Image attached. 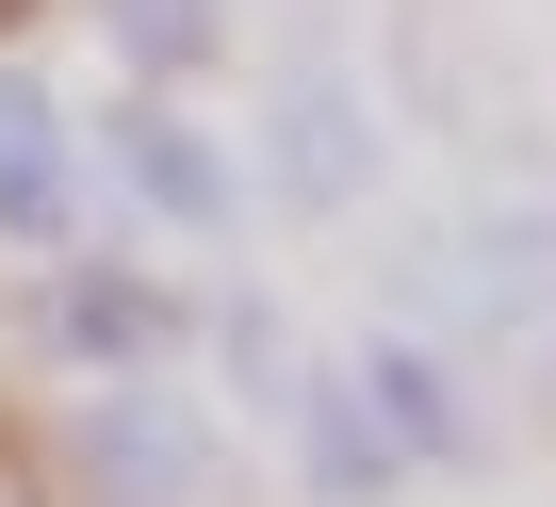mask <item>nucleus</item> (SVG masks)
<instances>
[{"mask_svg": "<svg viewBox=\"0 0 556 507\" xmlns=\"http://www.w3.org/2000/svg\"><path fill=\"white\" fill-rule=\"evenodd\" d=\"M66 474H83V507H213L229 442H213V409L164 393V377H83V409H66Z\"/></svg>", "mask_w": 556, "mask_h": 507, "instance_id": "f257e3e1", "label": "nucleus"}, {"mask_svg": "<svg viewBox=\"0 0 556 507\" xmlns=\"http://www.w3.org/2000/svg\"><path fill=\"white\" fill-rule=\"evenodd\" d=\"M83 148H99V180H115L148 229H180V245H229V229H245V148H229L213 115H180L164 83H131Z\"/></svg>", "mask_w": 556, "mask_h": 507, "instance_id": "f03ea898", "label": "nucleus"}, {"mask_svg": "<svg viewBox=\"0 0 556 507\" xmlns=\"http://www.w3.org/2000/svg\"><path fill=\"white\" fill-rule=\"evenodd\" d=\"M262 197L278 213H361L377 197V99L344 66H295V83L262 99Z\"/></svg>", "mask_w": 556, "mask_h": 507, "instance_id": "7ed1b4c3", "label": "nucleus"}, {"mask_svg": "<svg viewBox=\"0 0 556 507\" xmlns=\"http://www.w3.org/2000/svg\"><path fill=\"white\" fill-rule=\"evenodd\" d=\"M83 180H99L83 115L34 66H0V245H17V263H66V245H83Z\"/></svg>", "mask_w": 556, "mask_h": 507, "instance_id": "20e7f679", "label": "nucleus"}, {"mask_svg": "<svg viewBox=\"0 0 556 507\" xmlns=\"http://www.w3.org/2000/svg\"><path fill=\"white\" fill-rule=\"evenodd\" d=\"M458 295L523 377H556V213H475L458 229Z\"/></svg>", "mask_w": 556, "mask_h": 507, "instance_id": "39448f33", "label": "nucleus"}, {"mask_svg": "<svg viewBox=\"0 0 556 507\" xmlns=\"http://www.w3.org/2000/svg\"><path fill=\"white\" fill-rule=\"evenodd\" d=\"M344 377L377 393V426H393V458H409V474H475V458H491V426H475V377H458L442 344H361Z\"/></svg>", "mask_w": 556, "mask_h": 507, "instance_id": "423d86ee", "label": "nucleus"}, {"mask_svg": "<svg viewBox=\"0 0 556 507\" xmlns=\"http://www.w3.org/2000/svg\"><path fill=\"white\" fill-rule=\"evenodd\" d=\"M164 328H180V295H164L148 263H50V344H66L83 377H148Z\"/></svg>", "mask_w": 556, "mask_h": 507, "instance_id": "0eeeda50", "label": "nucleus"}, {"mask_svg": "<svg viewBox=\"0 0 556 507\" xmlns=\"http://www.w3.org/2000/svg\"><path fill=\"white\" fill-rule=\"evenodd\" d=\"M278 409H295V458H312L328 507H393V491H409V458H393V426H377V393H361L344 360H312Z\"/></svg>", "mask_w": 556, "mask_h": 507, "instance_id": "6e6552de", "label": "nucleus"}, {"mask_svg": "<svg viewBox=\"0 0 556 507\" xmlns=\"http://www.w3.org/2000/svg\"><path fill=\"white\" fill-rule=\"evenodd\" d=\"M99 17H115V66H131V83H164V99L229 50V17H213V0H99Z\"/></svg>", "mask_w": 556, "mask_h": 507, "instance_id": "1a4fd4ad", "label": "nucleus"}, {"mask_svg": "<svg viewBox=\"0 0 556 507\" xmlns=\"http://www.w3.org/2000/svg\"><path fill=\"white\" fill-rule=\"evenodd\" d=\"M17 17H34V0H0V34H17Z\"/></svg>", "mask_w": 556, "mask_h": 507, "instance_id": "9d476101", "label": "nucleus"}]
</instances>
